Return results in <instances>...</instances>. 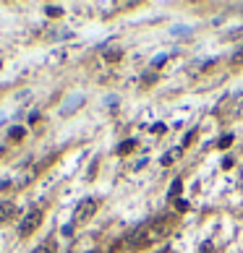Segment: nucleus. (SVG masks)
<instances>
[{
    "mask_svg": "<svg viewBox=\"0 0 243 253\" xmlns=\"http://www.w3.org/2000/svg\"><path fill=\"white\" fill-rule=\"evenodd\" d=\"M84 105V97H79V99H71V102H68L66 107H63V115H68L71 110H76V107H81Z\"/></svg>",
    "mask_w": 243,
    "mask_h": 253,
    "instance_id": "7",
    "label": "nucleus"
},
{
    "mask_svg": "<svg viewBox=\"0 0 243 253\" xmlns=\"http://www.w3.org/2000/svg\"><path fill=\"white\" fill-rule=\"evenodd\" d=\"M165 63H168V55H159V58H155V60H152V71H155V68H162Z\"/></svg>",
    "mask_w": 243,
    "mask_h": 253,
    "instance_id": "12",
    "label": "nucleus"
},
{
    "mask_svg": "<svg viewBox=\"0 0 243 253\" xmlns=\"http://www.w3.org/2000/svg\"><path fill=\"white\" fill-rule=\"evenodd\" d=\"M133 149H136V141H123V144L118 147V154H120V157H126V154H131Z\"/></svg>",
    "mask_w": 243,
    "mask_h": 253,
    "instance_id": "6",
    "label": "nucleus"
},
{
    "mask_svg": "<svg viewBox=\"0 0 243 253\" xmlns=\"http://www.w3.org/2000/svg\"><path fill=\"white\" fill-rule=\"evenodd\" d=\"M24 136H26V131L21 126H16V128H11V139L13 141H24Z\"/></svg>",
    "mask_w": 243,
    "mask_h": 253,
    "instance_id": "8",
    "label": "nucleus"
},
{
    "mask_svg": "<svg viewBox=\"0 0 243 253\" xmlns=\"http://www.w3.org/2000/svg\"><path fill=\"white\" fill-rule=\"evenodd\" d=\"M230 144H233V136H222V139L217 141V147H220V149H227Z\"/></svg>",
    "mask_w": 243,
    "mask_h": 253,
    "instance_id": "13",
    "label": "nucleus"
},
{
    "mask_svg": "<svg viewBox=\"0 0 243 253\" xmlns=\"http://www.w3.org/2000/svg\"><path fill=\"white\" fill-rule=\"evenodd\" d=\"M44 11H47V16H63V8H60V5H47V8H44Z\"/></svg>",
    "mask_w": 243,
    "mask_h": 253,
    "instance_id": "11",
    "label": "nucleus"
},
{
    "mask_svg": "<svg viewBox=\"0 0 243 253\" xmlns=\"http://www.w3.org/2000/svg\"><path fill=\"white\" fill-rule=\"evenodd\" d=\"M180 190H183V183H180V180H176V183L170 186V190H168V198H176V196L180 193Z\"/></svg>",
    "mask_w": 243,
    "mask_h": 253,
    "instance_id": "9",
    "label": "nucleus"
},
{
    "mask_svg": "<svg viewBox=\"0 0 243 253\" xmlns=\"http://www.w3.org/2000/svg\"><path fill=\"white\" fill-rule=\"evenodd\" d=\"M40 222H42V211H37V209H34V211H29L26 217H24V222L19 225V235H21V237L32 235L34 230L40 227Z\"/></svg>",
    "mask_w": 243,
    "mask_h": 253,
    "instance_id": "3",
    "label": "nucleus"
},
{
    "mask_svg": "<svg viewBox=\"0 0 243 253\" xmlns=\"http://www.w3.org/2000/svg\"><path fill=\"white\" fill-rule=\"evenodd\" d=\"M241 58H243V47L238 50V55H235V60H241Z\"/></svg>",
    "mask_w": 243,
    "mask_h": 253,
    "instance_id": "18",
    "label": "nucleus"
},
{
    "mask_svg": "<svg viewBox=\"0 0 243 253\" xmlns=\"http://www.w3.org/2000/svg\"><path fill=\"white\" fill-rule=\"evenodd\" d=\"M176 209H178V211H186V209H188V204L183 201V198H176Z\"/></svg>",
    "mask_w": 243,
    "mask_h": 253,
    "instance_id": "15",
    "label": "nucleus"
},
{
    "mask_svg": "<svg viewBox=\"0 0 243 253\" xmlns=\"http://www.w3.org/2000/svg\"><path fill=\"white\" fill-rule=\"evenodd\" d=\"M155 79H157V73H155V71H147V73H144V86H149Z\"/></svg>",
    "mask_w": 243,
    "mask_h": 253,
    "instance_id": "14",
    "label": "nucleus"
},
{
    "mask_svg": "<svg viewBox=\"0 0 243 253\" xmlns=\"http://www.w3.org/2000/svg\"><path fill=\"white\" fill-rule=\"evenodd\" d=\"M13 217H16V204L13 201H0V225L11 222Z\"/></svg>",
    "mask_w": 243,
    "mask_h": 253,
    "instance_id": "4",
    "label": "nucleus"
},
{
    "mask_svg": "<svg viewBox=\"0 0 243 253\" xmlns=\"http://www.w3.org/2000/svg\"><path fill=\"white\" fill-rule=\"evenodd\" d=\"M180 151H183V149H180V147H176V149H170L168 154L162 157V165H165V167H168V165H173V162H176V159L180 157Z\"/></svg>",
    "mask_w": 243,
    "mask_h": 253,
    "instance_id": "5",
    "label": "nucleus"
},
{
    "mask_svg": "<svg viewBox=\"0 0 243 253\" xmlns=\"http://www.w3.org/2000/svg\"><path fill=\"white\" fill-rule=\"evenodd\" d=\"M34 253H52V251H50V245H47V243H42L40 248H34Z\"/></svg>",
    "mask_w": 243,
    "mask_h": 253,
    "instance_id": "16",
    "label": "nucleus"
},
{
    "mask_svg": "<svg viewBox=\"0 0 243 253\" xmlns=\"http://www.w3.org/2000/svg\"><path fill=\"white\" fill-rule=\"evenodd\" d=\"M94 214H97V201L94 198H84V201L73 209V225H81V222L92 219Z\"/></svg>",
    "mask_w": 243,
    "mask_h": 253,
    "instance_id": "2",
    "label": "nucleus"
},
{
    "mask_svg": "<svg viewBox=\"0 0 243 253\" xmlns=\"http://www.w3.org/2000/svg\"><path fill=\"white\" fill-rule=\"evenodd\" d=\"M105 60H108V63H115V60H120V50H108V52H105Z\"/></svg>",
    "mask_w": 243,
    "mask_h": 253,
    "instance_id": "10",
    "label": "nucleus"
},
{
    "mask_svg": "<svg viewBox=\"0 0 243 253\" xmlns=\"http://www.w3.org/2000/svg\"><path fill=\"white\" fill-rule=\"evenodd\" d=\"M162 232L165 230L159 227V225H144V227H139V230H133V235L128 237V243H131V248H149L152 243H157L159 237H162Z\"/></svg>",
    "mask_w": 243,
    "mask_h": 253,
    "instance_id": "1",
    "label": "nucleus"
},
{
    "mask_svg": "<svg viewBox=\"0 0 243 253\" xmlns=\"http://www.w3.org/2000/svg\"><path fill=\"white\" fill-rule=\"evenodd\" d=\"M152 131H155V133H165V126H162V123H157V126H152Z\"/></svg>",
    "mask_w": 243,
    "mask_h": 253,
    "instance_id": "17",
    "label": "nucleus"
}]
</instances>
